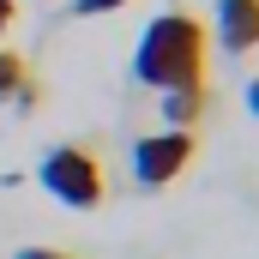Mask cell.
<instances>
[{
	"instance_id": "6da1fadb",
	"label": "cell",
	"mask_w": 259,
	"mask_h": 259,
	"mask_svg": "<svg viewBox=\"0 0 259 259\" xmlns=\"http://www.w3.org/2000/svg\"><path fill=\"white\" fill-rule=\"evenodd\" d=\"M211 72V30L205 18L187 12V6H169L163 18L145 24L139 49H133V78L151 84V91H187V84H205Z\"/></svg>"
},
{
	"instance_id": "7a4b0ae2",
	"label": "cell",
	"mask_w": 259,
	"mask_h": 259,
	"mask_svg": "<svg viewBox=\"0 0 259 259\" xmlns=\"http://www.w3.org/2000/svg\"><path fill=\"white\" fill-rule=\"evenodd\" d=\"M36 181H42L49 193L61 199L66 211H97V205L109 199L103 157H97L91 145H55V151H42V163H36Z\"/></svg>"
},
{
	"instance_id": "3957f363",
	"label": "cell",
	"mask_w": 259,
	"mask_h": 259,
	"mask_svg": "<svg viewBox=\"0 0 259 259\" xmlns=\"http://www.w3.org/2000/svg\"><path fill=\"white\" fill-rule=\"evenodd\" d=\"M199 163V133H145L139 145H133V181L139 187H169V181H181L187 169Z\"/></svg>"
},
{
	"instance_id": "277c9868",
	"label": "cell",
	"mask_w": 259,
	"mask_h": 259,
	"mask_svg": "<svg viewBox=\"0 0 259 259\" xmlns=\"http://www.w3.org/2000/svg\"><path fill=\"white\" fill-rule=\"evenodd\" d=\"M205 30H217L223 55H253L259 49V0H217Z\"/></svg>"
},
{
	"instance_id": "5b68a950",
	"label": "cell",
	"mask_w": 259,
	"mask_h": 259,
	"mask_svg": "<svg viewBox=\"0 0 259 259\" xmlns=\"http://www.w3.org/2000/svg\"><path fill=\"white\" fill-rule=\"evenodd\" d=\"M157 109H163V121L181 133H193L205 115H211V84H187V91H157Z\"/></svg>"
},
{
	"instance_id": "8992f818",
	"label": "cell",
	"mask_w": 259,
	"mask_h": 259,
	"mask_svg": "<svg viewBox=\"0 0 259 259\" xmlns=\"http://www.w3.org/2000/svg\"><path fill=\"white\" fill-rule=\"evenodd\" d=\"M24 78H30V61H24L18 49H6V42H0V109L18 97V84H24Z\"/></svg>"
},
{
	"instance_id": "52a82bcc",
	"label": "cell",
	"mask_w": 259,
	"mask_h": 259,
	"mask_svg": "<svg viewBox=\"0 0 259 259\" xmlns=\"http://www.w3.org/2000/svg\"><path fill=\"white\" fill-rule=\"evenodd\" d=\"M42 97H49V91H42V78H36V72H30V78H24V84H18V97H12V103H6V109H18V115H36V109H42Z\"/></svg>"
},
{
	"instance_id": "ba28073f",
	"label": "cell",
	"mask_w": 259,
	"mask_h": 259,
	"mask_svg": "<svg viewBox=\"0 0 259 259\" xmlns=\"http://www.w3.org/2000/svg\"><path fill=\"white\" fill-rule=\"evenodd\" d=\"M121 6H133V0H72V12H78V18H97V12H121Z\"/></svg>"
},
{
	"instance_id": "9c48e42d",
	"label": "cell",
	"mask_w": 259,
	"mask_h": 259,
	"mask_svg": "<svg viewBox=\"0 0 259 259\" xmlns=\"http://www.w3.org/2000/svg\"><path fill=\"white\" fill-rule=\"evenodd\" d=\"M12 259H78V253H66V247H18Z\"/></svg>"
},
{
	"instance_id": "30bf717a",
	"label": "cell",
	"mask_w": 259,
	"mask_h": 259,
	"mask_svg": "<svg viewBox=\"0 0 259 259\" xmlns=\"http://www.w3.org/2000/svg\"><path fill=\"white\" fill-rule=\"evenodd\" d=\"M12 24H18V0H0V42H6Z\"/></svg>"
},
{
	"instance_id": "8fae6325",
	"label": "cell",
	"mask_w": 259,
	"mask_h": 259,
	"mask_svg": "<svg viewBox=\"0 0 259 259\" xmlns=\"http://www.w3.org/2000/svg\"><path fill=\"white\" fill-rule=\"evenodd\" d=\"M247 109L259 115V78H247Z\"/></svg>"
}]
</instances>
